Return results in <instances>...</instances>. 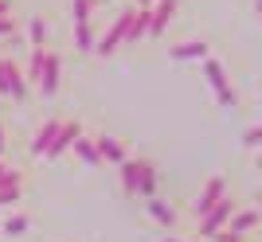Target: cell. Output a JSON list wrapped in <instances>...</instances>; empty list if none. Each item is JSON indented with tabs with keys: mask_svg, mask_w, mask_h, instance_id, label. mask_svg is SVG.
I'll use <instances>...</instances> for the list:
<instances>
[{
	"mask_svg": "<svg viewBox=\"0 0 262 242\" xmlns=\"http://www.w3.org/2000/svg\"><path fill=\"white\" fill-rule=\"evenodd\" d=\"M8 149H12V141H8V129H4V121H0V160L8 156Z\"/></svg>",
	"mask_w": 262,
	"mask_h": 242,
	"instance_id": "cell-24",
	"label": "cell"
},
{
	"mask_svg": "<svg viewBox=\"0 0 262 242\" xmlns=\"http://www.w3.org/2000/svg\"><path fill=\"white\" fill-rule=\"evenodd\" d=\"M145 215H149L157 227H164V231H172L176 223H180V207H176V203H168V199H161V196L145 199Z\"/></svg>",
	"mask_w": 262,
	"mask_h": 242,
	"instance_id": "cell-12",
	"label": "cell"
},
{
	"mask_svg": "<svg viewBox=\"0 0 262 242\" xmlns=\"http://www.w3.org/2000/svg\"><path fill=\"white\" fill-rule=\"evenodd\" d=\"M4 168H8V160H0V172H4Z\"/></svg>",
	"mask_w": 262,
	"mask_h": 242,
	"instance_id": "cell-28",
	"label": "cell"
},
{
	"mask_svg": "<svg viewBox=\"0 0 262 242\" xmlns=\"http://www.w3.org/2000/svg\"><path fill=\"white\" fill-rule=\"evenodd\" d=\"M204 78H208V86H211V94H215V102L223 106V110H235L239 106V94H235V86L227 82V70H223V63L219 59H204Z\"/></svg>",
	"mask_w": 262,
	"mask_h": 242,
	"instance_id": "cell-4",
	"label": "cell"
},
{
	"mask_svg": "<svg viewBox=\"0 0 262 242\" xmlns=\"http://www.w3.org/2000/svg\"><path fill=\"white\" fill-rule=\"evenodd\" d=\"M59 125H63V117H59V113H55V117H47L43 125H35L32 141H28V153H32L35 160H43V153H47V149H51L55 133H59Z\"/></svg>",
	"mask_w": 262,
	"mask_h": 242,
	"instance_id": "cell-13",
	"label": "cell"
},
{
	"mask_svg": "<svg viewBox=\"0 0 262 242\" xmlns=\"http://www.w3.org/2000/svg\"><path fill=\"white\" fill-rule=\"evenodd\" d=\"M129 12H133V4H129V8H121L118 16L110 20V28H102V32H98V43H94V55H98V59L114 55V51L125 43V23H129Z\"/></svg>",
	"mask_w": 262,
	"mask_h": 242,
	"instance_id": "cell-7",
	"label": "cell"
},
{
	"mask_svg": "<svg viewBox=\"0 0 262 242\" xmlns=\"http://www.w3.org/2000/svg\"><path fill=\"white\" fill-rule=\"evenodd\" d=\"M24 191H28V172L8 164L0 172V207H16L24 199Z\"/></svg>",
	"mask_w": 262,
	"mask_h": 242,
	"instance_id": "cell-10",
	"label": "cell"
},
{
	"mask_svg": "<svg viewBox=\"0 0 262 242\" xmlns=\"http://www.w3.org/2000/svg\"><path fill=\"white\" fill-rule=\"evenodd\" d=\"M32 215H28V211H12L8 219L0 223V234H4V238H24V234L32 231Z\"/></svg>",
	"mask_w": 262,
	"mask_h": 242,
	"instance_id": "cell-18",
	"label": "cell"
},
{
	"mask_svg": "<svg viewBox=\"0 0 262 242\" xmlns=\"http://www.w3.org/2000/svg\"><path fill=\"white\" fill-rule=\"evenodd\" d=\"M0 16H16V0H0Z\"/></svg>",
	"mask_w": 262,
	"mask_h": 242,
	"instance_id": "cell-25",
	"label": "cell"
},
{
	"mask_svg": "<svg viewBox=\"0 0 262 242\" xmlns=\"http://www.w3.org/2000/svg\"><path fill=\"white\" fill-rule=\"evenodd\" d=\"M59 86H63V55H59L55 47H47V51H43V66H39V78H35L32 94H39V98L51 102L55 94H59Z\"/></svg>",
	"mask_w": 262,
	"mask_h": 242,
	"instance_id": "cell-3",
	"label": "cell"
},
{
	"mask_svg": "<svg viewBox=\"0 0 262 242\" xmlns=\"http://www.w3.org/2000/svg\"><path fill=\"white\" fill-rule=\"evenodd\" d=\"M118 176H121L125 199H153L157 184H161V172H157L153 156H129V160L118 168Z\"/></svg>",
	"mask_w": 262,
	"mask_h": 242,
	"instance_id": "cell-1",
	"label": "cell"
},
{
	"mask_svg": "<svg viewBox=\"0 0 262 242\" xmlns=\"http://www.w3.org/2000/svg\"><path fill=\"white\" fill-rule=\"evenodd\" d=\"M149 39V8H133L129 12V23H125V43L121 47H137Z\"/></svg>",
	"mask_w": 262,
	"mask_h": 242,
	"instance_id": "cell-16",
	"label": "cell"
},
{
	"mask_svg": "<svg viewBox=\"0 0 262 242\" xmlns=\"http://www.w3.org/2000/svg\"><path fill=\"white\" fill-rule=\"evenodd\" d=\"M208 55H211L208 39H184V43L168 47V59H176V63H204Z\"/></svg>",
	"mask_w": 262,
	"mask_h": 242,
	"instance_id": "cell-14",
	"label": "cell"
},
{
	"mask_svg": "<svg viewBox=\"0 0 262 242\" xmlns=\"http://www.w3.org/2000/svg\"><path fill=\"white\" fill-rule=\"evenodd\" d=\"M106 0H71V23H94V12Z\"/></svg>",
	"mask_w": 262,
	"mask_h": 242,
	"instance_id": "cell-21",
	"label": "cell"
},
{
	"mask_svg": "<svg viewBox=\"0 0 262 242\" xmlns=\"http://www.w3.org/2000/svg\"><path fill=\"white\" fill-rule=\"evenodd\" d=\"M223 196H231V191H227V176H208L204 184H200L196 199L188 203V215H192V219H200V215H204V211H211Z\"/></svg>",
	"mask_w": 262,
	"mask_h": 242,
	"instance_id": "cell-8",
	"label": "cell"
},
{
	"mask_svg": "<svg viewBox=\"0 0 262 242\" xmlns=\"http://www.w3.org/2000/svg\"><path fill=\"white\" fill-rule=\"evenodd\" d=\"M20 28L28 32V47H47V39H51V20H47L43 12H32V16H24Z\"/></svg>",
	"mask_w": 262,
	"mask_h": 242,
	"instance_id": "cell-15",
	"label": "cell"
},
{
	"mask_svg": "<svg viewBox=\"0 0 262 242\" xmlns=\"http://www.w3.org/2000/svg\"><path fill=\"white\" fill-rule=\"evenodd\" d=\"M20 35V16H0V39H16Z\"/></svg>",
	"mask_w": 262,
	"mask_h": 242,
	"instance_id": "cell-22",
	"label": "cell"
},
{
	"mask_svg": "<svg viewBox=\"0 0 262 242\" xmlns=\"http://www.w3.org/2000/svg\"><path fill=\"white\" fill-rule=\"evenodd\" d=\"M0 98H12L16 106H28V102H32V86H28L20 63L12 55H4V51H0Z\"/></svg>",
	"mask_w": 262,
	"mask_h": 242,
	"instance_id": "cell-2",
	"label": "cell"
},
{
	"mask_svg": "<svg viewBox=\"0 0 262 242\" xmlns=\"http://www.w3.org/2000/svg\"><path fill=\"white\" fill-rule=\"evenodd\" d=\"M98 43V23H75V51L78 55H94Z\"/></svg>",
	"mask_w": 262,
	"mask_h": 242,
	"instance_id": "cell-19",
	"label": "cell"
},
{
	"mask_svg": "<svg viewBox=\"0 0 262 242\" xmlns=\"http://www.w3.org/2000/svg\"><path fill=\"white\" fill-rule=\"evenodd\" d=\"M258 219H262V215H258V207H243V203H239V207H235V215L227 219V231L247 234V238H251V234L258 231Z\"/></svg>",
	"mask_w": 262,
	"mask_h": 242,
	"instance_id": "cell-17",
	"label": "cell"
},
{
	"mask_svg": "<svg viewBox=\"0 0 262 242\" xmlns=\"http://www.w3.org/2000/svg\"><path fill=\"white\" fill-rule=\"evenodd\" d=\"M133 8H149V4H153V0H129Z\"/></svg>",
	"mask_w": 262,
	"mask_h": 242,
	"instance_id": "cell-26",
	"label": "cell"
},
{
	"mask_svg": "<svg viewBox=\"0 0 262 242\" xmlns=\"http://www.w3.org/2000/svg\"><path fill=\"white\" fill-rule=\"evenodd\" d=\"M90 141H94V149H98V156H102V164H114V168H121L125 160H129V141L125 137H118V133H90Z\"/></svg>",
	"mask_w": 262,
	"mask_h": 242,
	"instance_id": "cell-5",
	"label": "cell"
},
{
	"mask_svg": "<svg viewBox=\"0 0 262 242\" xmlns=\"http://www.w3.org/2000/svg\"><path fill=\"white\" fill-rule=\"evenodd\" d=\"M157 242H188V238H172V234H168V238H157Z\"/></svg>",
	"mask_w": 262,
	"mask_h": 242,
	"instance_id": "cell-27",
	"label": "cell"
},
{
	"mask_svg": "<svg viewBox=\"0 0 262 242\" xmlns=\"http://www.w3.org/2000/svg\"><path fill=\"white\" fill-rule=\"evenodd\" d=\"M243 144H247V149H258V144H262V129H258V125H251V129L243 133Z\"/></svg>",
	"mask_w": 262,
	"mask_h": 242,
	"instance_id": "cell-23",
	"label": "cell"
},
{
	"mask_svg": "<svg viewBox=\"0 0 262 242\" xmlns=\"http://www.w3.org/2000/svg\"><path fill=\"white\" fill-rule=\"evenodd\" d=\"M235 207H239V199H235V196H223V199H219V203H215L211 211H204V215L196 219L200 238H215V234L223 231V227H227V219L235 215Z\"/></svg>",
	"mask_w": 262,
	"mask_h": 242,
	"instance_id": "cell-6",
	"label": "cell"
},
{
	"mask_svg": "<svg viewBox=\"0 0 262 242\" xmlns=\"http://www.w3.org/2000/svg\"><path fill=\"white\" fill-rule=\"evenodd\" d=\"M176 12H180V0H153L149 4V39H161L164 28L176 20Z\"/></svg>",
	"mask_w": 262,
	"mask_h": 242,
	"instance_id": "cell-11",
	"label": "cell"
},
{
	"mask_svg": "<svg viewBox=\"0 0 262 242\" xmlns=\"http://www.w3.org/2000/svg\"><path fill=\"white\" fill-rule=\"evenodd\" d=\"M71 149H75V156H78L86 168H102V156H98V149H94V141H90V133H82Z\"/></svg>",
	"mask_w": 262,
	"mask_h": 242,
	"instance_id": "cell-20",
	"label": "cell"
},
{
	"mask_svg": "<svg viewBox=\"0 0 262 242\" xmlns=\"http://www.w3.org/2000/svg\"><path fill=\"white\" fill-rule=\"evenodd\" d=\"M82 133H86V125H82L78 117H63V125H59V133H55L51 149L43 153V160H59V156H67V153H71V144H75Z\"/></svg>",
	"mask_w": 262,
	"mask_h": 242,
	"instance_id": "cell-9",
	"label": "cell"
}]
</instances>
